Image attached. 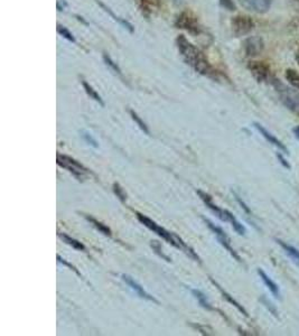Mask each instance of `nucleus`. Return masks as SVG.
I'll return each mask as SVG.
<instances>
[{"mask_svg":"<svg viewBox=\"0 0 299 336\" xmlns=\"http://www.w3.org/2000/svg\"><path fill=\"white\" fill-rule=\"evenodd\" d=\"M176 44L178 47V51L188 65L195 70L196 72L202 75H207V77H213L214 72L211 66L210 62L207 61L201 51L196 48L194 45L188 41V39L184 36V35H179L176 39Z\"/></svg>","mask_w":299,"mask_h":336,"instance_id":"f257e3e1","label":"nucleus"},{"mask_svg":"<svg viewBox=\"0 0 299 336\" xmlns=\"http://www.w3.org/2000/svg\"><path fill=\"white\" fill-rule=\"evenodd\" d=\"M136 214H137V219L139 221H140V222L144 225V227H147L148 229H151L152 231L155 232L157 235H159V237L163 238L168 243H171L172 245H174V247L184 250V251H185L187 254L191 255V257H193V258H195V259L198 260V257L195 254V252H194L191 248L187 247L186 243L184 242L181 238L177 237V235H175V234H173L171 232L166 231V230L164 229V228L159 227V225L156 222H154L153 220L147 218L146 215H143L141 213H136Z\"/></svg>","mask_w":299,"mask_h":336,"instance_id":"f03ea898","label":"nucleus"},{"mask_svg":"<svg viewBox=\"0 0 299 336\" xmlns=\"http://www.w3.org/2000/svg\"><path fill=\"white\" fill-rule=\"evenodd\" d=\"M271 83L273 89L276 90L280 101L287 109L290 110L291 112L296 113L299 116V91L292 88H289L288 85L279 81L278 79L272 78Z\"/></svg>","mask_w":299,"mask_h":336,"instance_id":"7ed1b4c3","label":"nucleus"},{"mask_svg":"<svg viewBox=\"0 0 299 336\" xmlns=\"http://www.w3.org/2000/svg\"><path fill=\"white\" fill-rule=\"evenodd\" d=\"M57 164L61 167L67 169L68 172H71L80 180L86 177V175L89 173V170L82 164L78 163L76 159L65 156V155L57 154Z\"/></svg>","mask_w":299,"mask_h":336,"instance_id":"20e7f679","label":"nucleus"},{"mask_svg":"<svg viewBox=\"0 0 299 336\" xmlns=\"http://www.w3.org/2000/svg\"><path fill=\"white\" fill-rule=\"evenodd\" d=\"M231 27L233 34L237 37H240L248 35L252 31L255 27V22L252 21L251 17L246 16V15H238L231 19Z\"/></svg>","mask_w":299,"mask_h":336,"instance_id":"39448f33","label":"nucleus"},{"mask_svg":"<svg viewBox=\"0 0 299 336\" xmlns=\"http://www.w3.org/2000/svg\"><path fill=\"white\" fill-rule=\"evenodd\" d=\"M175 26L177 28L185 29L191 34H199L201 33V27L197 21V17L193 15L191 12H183L177 17L175 22Z\"/></svg>","mask_w":299,"mask_h":336,"instance_id":"423d86ee","label":"nucleus"},{"mask_svg":"<svg viewBox=\"0 0 299 336\" xmlns=\"http://www.w3.org/2000/svg\"><path fill=\"white\" fill-rule=\"evenodd\" d=\"M204 221H205V223L207 224V227L210 228L212 231L214 232V234L216 235V238L218 241H220V243L223 245L224 248H226L229 252H230V254L232 255V257L234 259H237L238 261H241V258H240V255H239L237 252H236V250H234L232 247H231V241H230V238L228 237L227 233L223 231V230L220 228V227H217V225H215L214 223H212L210 220H207V219H203Z\"/></svg>","mask_w":299,"mask_h":336,"instance_id":"0eeeda50","label":"nucleus"},{"mask_svg":"<svg viewBox=\"0 0 299 336\" xmlns=\"http://www.w3.org/2000/svg\"><path fill=\"white\" fill-rule=\"evenodd\" d=\"M248 69L259 83L266 82L270 79V68L266 62L250 61L248 64Z\"/></svg>","mask_w":299,"mask_h":336,"instance_id":"6e6552de","label":"nucleus"},{"mask_svg":"<svg viewBox=\"0 0 299 336\" xmlns=\"http://www.w3.org/2000/svg\"><path fill=\"white\" fill-rule=\"evenodd\" d=\"M265 48L263 39L259 36H250L243 42V49L247 56L256 57L259 56Z\"/></svg>","mask_w":299,"mask_h":336,"instance_id":"1a4fd4ad","label":"nucleus"},{"mask_svg":"<svg viewBox=\"0 0 299 336\" xmlns=\"http://www.w3.org/2000/svg\"><path fill=\"white\" fill-rule=\"evenodd\" d=\"M239 4L249 12L265 14L270 9L272 0H239Z\"/></svg>","mask_w":299,"mask_h":336,"instance_id":"9d476101","label":"nucleus"},{"mask_svg":"<svg viewBox=\"0 0 299 336\" xmlns=\"http://www.w3.org/2000/svg\"><path fill=\"white\" fill-rule=\"evenodd\" d=\"M253 124H255V128L258 130L259 132H260V133L262 135V137H265V139L267 140V142H268L269 144H271V145H273V146H275V147H277L279 150H280L281 153H283V154H289L288 149H287V147L285 146V145H283V144L280 142V140H279L277 137L273 136V135H272L271 132H269L268 130H267L265 127H262L261 124H260V123H258V122H255Z\"/></svg>","mask_w":299,"mask_h":336,"instance_id":"9b49d317","label":"nucleus"},{"mask_svg":"<svg viewBox=\"0 0 299 336\" xmlns=\"http://www.w3.org/2000/svg\"><path fill=\"white\" fill-rule=\"evenodd\" d=\"M197 194L199 195V197L202 198L203 202L206 204V207L208 209H211L213 212L217 215L218 219H221L222 221H227L228 222V212H229L228 210H222L218 208L217 205H215L212 202V197L210 196V195L202 192V190H197Z\"/></svg>","mask_w":299,"mask_h":336,"instance_id":"f8f14e48","label":"nucleus"},{"mask_svg":"<svg viewBox=\"0 0 299 336\" xmlns=\"http://www.w3.org/2000/svg\"><path fill=\"white\" fill-rule=\"evenodd\" d=\"M121 277L123 279V282L126 283V284H128L129 287H130L132 290H134V292H136L138 294V296H140V297L143 298V299L151 300V302H154V303L158 304V300L156 298H154L152 295H149L146 292V290L143 289V287H141V286L139 285L137 282H134V280L131 277H129L128 275H121Z\"/></svg>","mask_w":299,"mask_h":336,"instance_id":"ddd939ff","label":"nucleus"},{"mask_svg":"<svg viewBox=\"0 0 299 336\" xmlns=\"http://www.w3.org/2000/svg\"><path fill=\"white\" fill-rule=\"evenodd\" d=\"M258 275L260 276V278L263 283H265V285L267 286V288L270 290V293L275 296L276 298H279V296H280V292H279V287H278V285L273 282V280L269 277V276L263 272L262 269H258Z\"/></svg>","mask_w":299,"mask_h":336,"instance_id":"4468645a","label":"nucleus"},{"mask_svg":"<svg viewBox=\"0 0 299 336\" xmlns=\"http://www.w3.org/2000/svg\"><path fill=\"white\" fill-rule=\"evenodd\" d=\"M276 242L279 245H280L283 251H285V253L287 255H289V257H290L293 260V261L299 263V250L298 249H296L295 247H292L291 244L286 243L285 241H282V240H280V239H276Z\"/></svg>","mask_w":299,"mask_h":336,"instance_id":"2eb2a0df","label":"nucleus"},{"mask_svg":"<svg viewBox=\"0 0 299 336\" xmlns=\"http://www.w3.org/2000/svg\"><path fill=\"white\" fill-rule=\"evenodd\" d=\"M211 282L214 284V285H215L216 286V287L218 288V290H220V292H221V294L223 295V297L224 298H226L227 300H228V302L229 303H231L233 306H234V307H236L238 310H239V312H240V313H242L244 316H246V317H248V312H247V310L246 309H244L243 307H242V305H240V304H239L238 302H237V300L236 299H234L233 297H232V296L230 295V294H228L227 292H226V290H223L221 287H220V286H218L217 285V283H215V282H214V280L211 278Z\"/></svg>","mask_w":299,"mask_h":336,"instance_id":"dca6fc26","label":"nucleus"},{"mask_svg":"<svg viewBox=\"0 0 299 336\" xmlns=\"http://www.w3.org/2000/svg\"><path fill=\"white\" fill-rule=\"evenodd\" d=\"M191 292L194 295V297H195L197 299V302L199 303V305H201L203 308L208 309V310H212L213 309V307L211 306L210 302H208L207 298H206V296L204 295L201 292V290H198V289H191Z\"/></svg>","mask_w":299,"mask_h":336,"instance_id":"f3484780","label":"nucleus"},{"mask_svg":"<svg viewBox=\"0 0 299 336\" xmlns=\"http://www.w3.org/2000/svg\"><path fill=\"white\" fill-rule=\"evenodd\" d=\"M58 237L63 240V242H65L68 245H71V247L74 248V249L81 250V251H84V250H86V247H84L83 243L78 241V240H76V239L68 237V235L65 234V233H58Z\"/></svg>","mask_w":299,"mask_h":336,"instance_id":"a211bd4d","label":"nucleus"},{"mask_svg":"<svg viewBox=\"0 0 299 336\" xmlns=\"http://www.w3.org/2000/svg\"><path fill=\"white\" fill-rule=\"evenodd\" d=\"M86 219L89 221L90 223H91L94 228H97L100 232L103 233L104 235H108V237H111V230L109 229L107 225H104L103 223L100 222V221L96 220L92 217H89V215H86Z\"/></svg>","mask_w":299,"mask_h":336,"instance_id":"6ab92c4d","label":"nucleus"},{"mask_svg":"<svg viewBox=\"0 0 299 336\" xmlns=\"http://www.w3.org/2000/svg\"><path fill=\"white\" fill-rule=\"evenodd\" d=\"M285 77L286 80L289 82V84H291L293 88L299 90V73L295 70L292 69H288L286 70V73H285Z\"/></svg>","mask_w":299,"mask_h":336,"instance_id":"aec40b11","label":"nucleus"},{"mask_svg":"<svg viewBox=\"0 0 299 336\" xmlns=\"http://www.w3.org/2000/svg\"><path fill=\"white\" fill-rule=\"evenodd\" d=\"M82 85H83V89L86 90V92H87V94L89 95L90 98L93 99L94 101L99 102L101 105H104V103H103V101H102L101 97H100L99 93L96 91V90H94V89L91 87V85H90L87 81H84V80H82Z\"/></svg>","mask_w":299,"mask_h":336,"instance_id":"412c9836","label":"nucleus"},{"mask_svg":"<svg viewBox=\"0 0 299 336\" xmlns=\"http://www.w3.org/2000/svg\"><path fill=\"white\" fill-rule=\"evenodd\" d=\"M228 222H230L232 224V227L234 230H236L237 233H239L240 235H244V233H246V229H244L243 225L239 222L230 211L228 212Z\"/></svg>","mask_w":299,"mask_h":336,"instance_id":"4be33fe9","label":"nucleus"},{"mask_svg":"<svg viewBox=\"0 0 299 336\" xmlns=\"http://www.w3.org/2000/svg\"><path fill=\"white\" fill-rule=\"evenodd\" d=\"M57 33H58L59 35H62V36H63L64 38H66L67 41L72 42V43L76 42V38H74L73 34H72L71 32H69L67 28H65L64 26H62V25H57Z\"/></svg>","mask_w":299,"mask_h":336,"instance_id":"5701e85b","label":"nucleus"},{"mask_svg":"<svg viewBox=\"0 0 299 336\" xmlns=\"http://www.w3.org/2000/svg\"><path fill=\"white\" fill-rule=\"evenodd\" d=\"M130 116H131V118L133 119V121L138 124L139 128H140L144 133H147V135H148V133H149V130H148L147 126H146V123H144V122L142 121V120L140 119V117H139L136 112L132 111V110H130Z\"/></svg>","mask_w":299,"mask_h":336,"instance_id":"b1692460","label":"nucleus"},{"mask_svg":"<svg viewBox=\"0 0 299 336\" xmlns=\"http://www.w3.org/2000/svg\"><path fill=\"white\" fill-rule=\"evenodd\" d=\"M103 59H104V62H106V64H107V65H109V66H110V68L113 70L114 72H117V73H119V74L121 73V70H120V68L118 66V64H117V63H114V62L112 61L111 57L109 56V55H107V54H103Z\"/></svg>","mask_w":299,"mask_h":336,"instance_id":"393cba45","label":"nucleus"},{"mask_svg":"<svg viewBox=\"0 0 299 336\" xmlns=\"http://www.w3.org/2000/svg\"><path fill=\"white\" fill-rule=\"evenodd\" d=\"M113 190H114V193L117 194V196L120 198L122 202H124V200L127 199V194L123 192V189L120 187V185L117 184V183H114L113 184Z\"/></svg>","mask_w":299,"mask_h":336,"instance_id":"a878e982","label":"nucleus"},{"mask_svg":"<svg viewBox=\"0 0 299 336\" xmlns=\"http://www.w3.org/2000/svg\"><path fill=\"white\" fill-rule=\"evenodd\" d=\"M220 5L223 8H226L230 12H234L237 9L236 4L233 3V0H220Z\"/></svg>","mask_w":299,"mask_h":336,"instance_id":"bb28decb","label":"nucleus"},{"mask_svg":"<svg viewBox=\"0 0 299 336\" xmlns=\"http://www.w3.org/2000/svg\"><path fill=\"white\" fill-rule=\"evenodd\" d=\"M83 138L86 139V142L89 144V145H91V146H93L94 148H98L99 147V145L97 143V140L94 139L92 136H91V133H89L87 131H83Z\"/></svg>","mask_w":299,"mask_h":336,"instance_id":"cd10ccee","label":"nucleus"},{"mask_svg":"<svg viewBox=\"0 0 299 336\" xmlns=\"http://www.w3.org/2000/svg\"><path fill=\"white\" fill-rule=\"evenodd\" d=\"M152 247H153V249H154V250H155V252H156V253H158L159 255H161L162 258L165 259L166 261H168V262L171 261V259H169V258L167 257V255H165V254L163 253V251H162V248H161V245H159V243H158L157 241H154V242H152Z\"/></svg>","mask_w":299,"mask_h":336,"instance_id":"c85d7f7f","label":"nucleus"},{"mask_svg":"<svg viewBox=\"0 0 299 336\" xmlns=\"http://www.w3.org/2000/svg\"><path fill=\"white\" fill-rule=\"evenodd\" d=\"M277 158L279 159V162H280V164L282 165L283 167L287 168V169H290L291 168L290 164H289V162H287V159L285 157H283L280 153H277Z\"/></svg>","mask_w":299,"mask_h":336,"instance_id":"c756f323","label":"nucleus"},{"mask_svg":"<svg viewBox=\"0 0 299 336\" xmlns=\"http://www.w3.org/2000/svg\"><path fill=\"white\" fill-rule=\"evenodd\" d=\"M57 259H58V262H61V263H63V264H65V265H67V267H68V268H71V270H73V272H74V273H76L77 275H79V276H81V274H80V273L78 272V270L76 269V267H73V265H72V264H69L68 262H66V261H65V260H64V259H62L61 257H59V255H57Z\"/></svg>","mask_w":299,"mask_h":336,"instance_id":"7c9ffc66","label":"nucleus"},{"mask_svg":"<svg viewBox=\"0 0 299 336\" xmlns=\"http://www.w3.org/2000/svg\"><path fill=\"white\" fill-rule=\"evenodd\" d=\"M234 195H236V198H237V200H238V203L241 205V208H242L244 211H246V213L251 214V211H250V209H249V208L247 207V204H246V203H243V200H242L240 197H239L237 194H234Z\"/></svg>","mask_w":299,"mask_h":336,"instance_id":"2f4dec72","label":"nucleus"},{"mask_svg":"<svg viewBox=\"0 0 299 336\" xmlns=\"http://www.w3.org/2000/svg\"><path fill=\"white\" fill-rule=\"evenodd\" d=\"M292 132H293V136L296 137V139L299 140V126H296L295 128H293Z\"/></svg>","mask_w":299,"mask_h":336,"instance_id":"473e14b6","label":"nucleus"},{"mask_svg":"<svg viewBox=\"0 0 299 336\" xmlns=\"http://www.w3.org/2000/svg\"><path fill=\"white\" fill-rule=\"evenodd\" d=\"M296 62H297L298 65H299V49H298L297 53H296Z\"/></svg>","mask_w":299,"mask_h":336,"instance_id":"72a5a7b5","label":"nucleus"}]
</instances>
